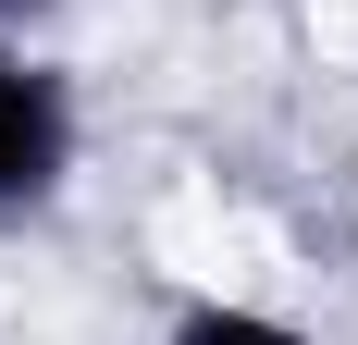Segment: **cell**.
I'll return each instance as SVG.
<instances>
[{"label":"cell","instance_id":"6da1fadb","mask_svg":"<svg viewBox=\"0 0 358 345\" xmlns=\"http://www.w3.org/2000/svg\"><path fill=\"white\" fill-rule=\"evenodd\" d=\"M74 161H87V99H74V74L50 62L37 37H0V235H37V222L74 198Z\"/></svg>","mask_w":358,"mask_h":345},{"label":"cell","instance_id":"7a4b0ae2","mask_svg":"<svg viewBox=\"0 0 358 345\" xmlns=\"http://www.w3.org/2000/svg\"><path fill=\"white\" fill-rule=\"evenodd\" d=\"M148 345H334V333H309V321H285V309H259V296H173Z\"/></svg>","mask_w":358,"mask_h":345},{"label":"cell","instance_id":"3957f363","mask_svg":"<svg viewBox=\"0 0 358 345\" xmlns=\"http://www.w3.org/2000/svg\"><path fill=\"white\" fill-rule=\"evenodd\" d=\"M50 13H62V0H0V37H37Z\"/></svg>","mask_w":358,"mask_h":345}]
</instances>
